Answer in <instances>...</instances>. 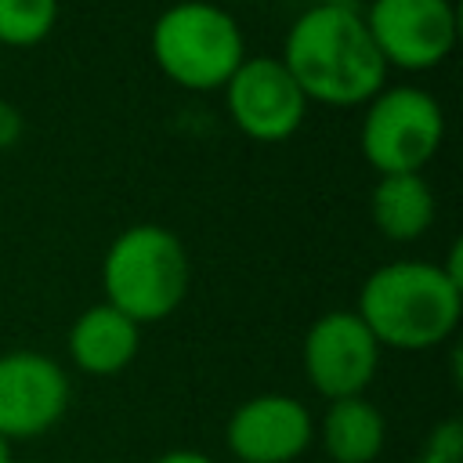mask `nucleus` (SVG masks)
Returning <instances> with one entry per match:
<instances>
[{"label":"nucleus","instance_id":"obj_1","mask_svg":"<svg viewBox=\"0 0 463 463\" xmlns=\"http://www.w3.org/2000/svg\"><path fill=\"white\" fill-rule=\"evenodd\" d=\"M279 61L286 65V72L307 101L336 109L376 98L387 76V65L354 4H311L289 25Z\"/></svg>","mask_w":463,"mask_h":463},{"label":"nucleus","instance_id":"obj_2","mask_svg":"<svg viewBox=\"0 0 463 463\" xmlns=\"http://www.w3.org/2000/svg\"><path fill=\"white\" fill-rule=\"evenodd\" d=\"M354 315L380 347L430 351L456 333L463 315V286L452 282L441 264L391 260L362 282Z\"/></svg>","mask_w":463,"mask_h":463},{"label":"nucleus","instance_id":"obj_3","mask_svg":"<svg viewBox=\"0 0 463 463\" xmlns=\"http://www.w3.org/2000/svg\"><path fill=\"white\" fill-rule=\"evenodd\" d=\"M105 304L137 326L163 322L188 293V253L163 224H130L112 239L101 260Z\"/></svg>","mask_w":463,"mask_h":463},{"label":"nucleus","instance_id":"obj_4","mask_svg":"<svg viewBox=\"0 0 463 463\" xmlns=\"http://www.w3.org/2000/svg\"><path fill=\"white\" fill-rule=\"evenodd\" d=\"M152 58L184 90H217L246 58L239 22L210 0H181L152 25Z\"/></svg>","mask_w":463,"mask_h":463},{"label":"nucleus","instance_id":"obj_5","mask_svg":"<svg viewBox=\"0 0 463 463\" xmlns=\"http://www.w3.org/2000/svg\"><path fill=\"white\" fill-rule=\"evenodd\" d=\"M445 137V112L434 94L420 87H383L365 101L362 116V156L365 163L387 174H420Z\"/></svg>","mask_w":463,"mask_h":463},{"label":"nucleus","instance_id":"obj_6","mask_svg":"<svg viewBox=\"0 0 463 463\" xmlns=\"http://www.w3.org/2000/svg\"><path fill=\"white\" fill-rule=\"evenodd\" d=\"M304 376L326 398H358L376 380L380 344L354 311H326L304 333Z\"/></svg>","mask_w":463,"mask_h":463},{"label":"nucleus","instance_id":"obj_7","mask_svg":"<svg viewBox=\"0 0 463 463\" xmlns=\"http://www.w3.org/2000/svg\"><path fill=\"white\" fill-rule=\"evenodd\" d=\"M383 65L423 72L456 47V7L449 0H373L362 14Z\"/></svg>","mask_w":463,"mask_h":463},{"label":"nucleus","instance_id":"obj_8","mask_svg":"<svg viewBox=\"0 0 463 463\" xmlns=\"http://www.w3.org/2000/svg\"><path fill=\"white\" fill-rule=\"evenodd\" d=\"M69 376L40 351L0 354V438L29 441L61 423L69 412Z\"/></svg>","mask_w":463,"mask_h":463},{"label":"nucleus","instance_id":"obj_9","mask_svg":"<svg viewBox=\"0 0 463 463\" xmlns=\"http://www.w3.org/2000/svg\"><path fill=\"white\" fill-rule=\"evenodd\" d=\"M221 90L232 123L260 145H275L297 134L307 112V98L279 58H242Z\"/></svg>","mask_w":463,"mask_h":463},{"label":"nucleus","instance_id":"obj_10","mask_svg":"<svg viewBox=\"0 0 463 463\" xmlns=\"http://www.w3.org/2000/svg\"><path fill=\"white\" fill-rule=\"evenodd\" d=\"M224 441L239 463H293L315 441V416L293 394H253L228 416Z\"/></svg>","mask_w":463,"mask_h":463},{"label":"nucleus","instance_id":"obj_11","mask_svg":"<svg viewBox=\"0 0 463 463\" xmlns=\"http://www.w3.org/2000/svg\"><path fill=\"white\" fill-rule=\"evenodd\" d=\"M141 347V326L116 311L112 304L87 307L69 329V358L87 376L123 373Z\"/></svg>","mask_w":463,"mask_h":463},{"label":"nucleus","instance_id":"obj_12","mask_svg":"<svg viewBox=\"0 0 463 463\" xmlns=\"http://www.w3.org/2000/svg\"><path fill=\"white\" fill-rule=\"evenodd\" d=\"M318 438L329 463H373L387 441L383 412L365 398H336L318 420Z\"/></svg>","mask_w":463,"mask_h":463},{"label":"nucleus","instance_id":"obj_13","mask_svg":"<svg viewBox=\"0 0 463 463\" xmlns=\"http://www.w3.org/2000/svg\"><path fill=\"white\" fill-rule=\"evenodd\" d=\"M369 210H373V224L387 239L412 242L434 221V192L423 181V174H387L376 181Z\"/></svg>","mask_w":463,"mask_h":463},{"label":"nucleus","instance_id":"obj_14","mask_svg":"<svg viewBox=\"0 0 463 463\" xmlns=\"http://www.w3.org/2000/svg\"><path fill=\"white\" fill-rule=\"evenodd\" d=\"M58 22V0H0V47H33Z\"/></svg>","mask_w":463,"mask_h":463},{"label":"nucleus","instance_id":"obj_15","mask_svg":"<svg viewBox=\"0 0 463 463\" xmlns=\"http://www.w3.org/2000/svg\"><path fill=\"white\" fill-rule=\"evenodd\" d=\"M416 463H463V423L449 416L430 427L416 452Z\"/></svg>","mask_w":463,"mask_h":463},{"label":"nucleus","instance_id":"obj_16","mask_svg":"<svg viewBox=\"0 0 463 463\" xmlns=\"http://www.w3.org/2000/svg\"><path fill=\"white\" fill-rule=\"evenodd\" d=\"M22 137V112L11 101H0V152Z\"/></svg>","mask_w":463,"mask_h":463},{"label":"nucleus","instance_id":"obj_17","mask_svg":"<svg viewBox=\"0 0 463 463\" xmlns=\"http://www.w3.org/2000/svg\"><path fill=\"white\" fill-rule=\"evenodd\" d=\"M148 463H213V459L203 456L199 449H166V452H159V456L148 459Z\"/></svg>","mask_w":463,"mask_h":463},{"label":"nucleus","instance_id":"obj_18","mask_svg":"<svg viewBox=\"0 0 463 463\" xmlns=\"http://www.w3.org/2000/svg\"><path fill=\"white\" fill-rule=\"evenodd\" d=\"M0 463H11V441L0 438Z\"/></svg>","mask_w":463,"mask_h":463},{"label":"nucleus","instance_id":"obj_19","mask_svg":"<svg viewBox=\"0 0 463 463\" xmlns=\"http://www.w3.org/2000/svg\"><path fill=\"white\" fill-rule=\"evenodd\" d=\"M315 4H333V7H351L354 0H315Z\"/></svg>","mask_w":463,"mask_h":463}]
</instances>
